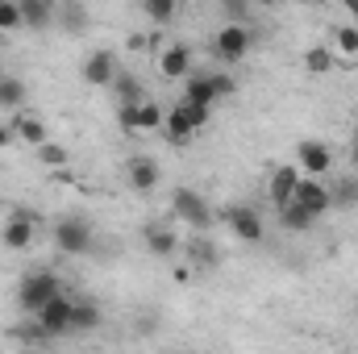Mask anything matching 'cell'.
<instances>
[{"label":"cell","mask_w":358,"mask_h":354,"mask_svg":"<svg viewBox=\"0 0 358 354\" xmlns=\"http://www.w3.org/2000/svg\"><path fill=\"white\" fill-rule=\"evenodd\" d=\"M92 242H96V229H92V221L84 213H67V217L55 221V246L63 255H71V259L92 255Z\"/></svg>","instance_id":"6da1fadb"},{"label":"cell","mask_w":358,"mask_h":354,"mask_svg":"<svg viewBox=\"0 0 358 354\" xmlns=\"http://www.w3.org/2000/svg\"><path fill=\"white\" fill-rule=\"evenodd\" d=\"M250 46H255V38H250V29H246L242 21H225V25L213 34V42H208L213 59H217V63H225V67L242 63V59L250 55Z\"/></svg>","instance_id":"7a4b0ae2"},{"label":"cell","mask_w":358,"mask_h":354,"mask_svg":"<svg viewBox=\"0 0 358 354\" xmlns=\"http://www.w3.org/2000/svg\"><path fill=\"white\" fill-rule=\"evenodd\" d=\"M59 292H63V283H59L55 271H29V275L17 283V309L34 317V313H38L50 296H59Z\"/></svg>","instance_id":"3957f363"},{"label":"cell","mask_w":358,"mask_h":354,"mask_svg":"<svg viewBox=\"0 0 358 354\" xmlns=\"http://www.w3.org/2000/svg\"><path fill=\"white\" fill-rule=\"evenodd\" d=\"M221 221L229 225V234H234L238 242L259 246V242L267 238V225H263L259 208H250V204H229V208H221Z\"/></svg>","instance_id":"277c9868"},{"label":"cell","mask_w":358,"mask_h":354,"mask_svg":"<svg viewBox=\"0 0 358 354\" xmlns=\"http://www.w3.org/2000/svg\"><path fill=\"white\" fill-rule=\"evenodd\" d=\"M38 213L34 208H13L8 217H4V225H0V242L8 246V250H29L34 246V238H38Z\"/></svg>","instance_id":"5b68a950"},{"label":"cell","mask_w":358,"mask_h":354,"mask_svg":"<svg viewBox=\"0 0 358 354\" xmlns=\"http://www.w3.org/2000/svg\"><path fill=\"white\" fill-rule=\"evenodd\" d=\"M171 208H176L179 221H187L192 229H213V208H208V200L196 187H176L171 192Z\"/></svg>","instance_id":"8992f818"},{"label":"cell","mask_w":358,"mask_h":354,"mask_svg":"<svg viewBox=\"0 0 358 354\" xmlns=\"http://www.w3.org/2000/svg\"><path fill=\"white\" fill-rule=\"evenodd\" d=\"M71 296H50L38 313H34V321H38V330L46 334V338H63V334H71Z\"/></svg>","instance_id":"52a82bcc"},{"label":"cell","mask_w":358,"mask_h":354,"mask_svg":"<svg viewBox=\"0 0 358 354\" xmlns=\"http://www.w3.org/2000/svg\"><path fill=\"white\" fill-rule=\"evenodd\" d=\"M296 167L304 176H325L334 167V146L321 142V138H300L296 142Z\"/></svg>","instance_id":"ba28073f"},{"label":"cell","mask_w":358,"mask_h":354,"mask_svg":"<svg viewBox=\"0 0 358 354\" xmlns=\"http://www.w3.org/2000/svg\"><path fill=\"white\" fill-rule=\"evenodd\" d=\"M125 183H129V192L150 196V192L163 183V167H159L150 155H134V159L125 163Z\"/></svg>","instance_id":"9c48e42d"},{"label":"cell","mask_w":358,"mask_h":354,"mask_svg":"<svg viewBox=\"0 0 358 354\" xmlns=\"http://www.w3.org/2000/svg\"><path fill=\"white\" fill-rule=\"evenodd\" d=\"M292 200H300V204H304V208H308V213H313L317 221H321V217H325V213L334 208L329 183H325L321 176H300V183H296V196H292Z\"/></svg>","instance_id":"30bf717a"},{"label":"cell","mask_w":358,"mask_h":354,"mask_svg":"<svg viewBox=\"0 0 358 354\" xmlns=\"http://www.w3.org/2000/svg\"><path fill=\"white\" fill-rule=\"evenodd\" d=\"M142 242H146V255H155V259H176L179 250V234L171 225H163V221H150L146 229H142Z\"/></svg>","instance_id":"8fae6325"},{"label":"cell","mask_w":358,"mask_h":354,"mask_svg":"<svg viewBox=\"0 0 358 354\" xmlns=\"http://www.w3.org/2000/svg\"><path fill=\"white\" fill-rule=\"evenodd\" d=\"M183 259L196 267V271H213V267L221 263V246L208 238V229H196V238L183 242Z\"/></svg>","instance_id":"7c38bea8"},{"label":"cell","mask_w":358,"mask_h":354,"mask_svg":"<svg viewBox=\"0 0 358 354\" xmlns=\"http://www.w3.org/2000/svg\"><path fill=\"white\" fill-rule=\"evenodd\" d=\"M84 80H88L92 88H113V80H117V55L113 50H92L88 59H84Z\"/></svg>","instance_id":"4fadbf2b"},{"label":"cell","mask_w":358,"mask_h":354,"mask_svg":"<svg viewBox=\"0 0 358 354\" xmlns=\"http://www.w3.org/2000/svg\"><path fill=\"white\" fill-rule=\"evenodd\" d=\"M159 76L163 80H187L192 76V46L187 42H171L159 55Z\"/></svg>","instance_id":"5bb4252c"},{"label":"cell","mask_w":358,"mask_h":354,"mask_svg":"<svg viewBox=\"0 0 358 354\" xmlns=\"http://www.w3.org/2000/svg\"><path fill=\"white\" fill-rule=\"evenodd\" d=\"M300 176H304V171H300L296 163H283V167L267 179V196H271V204H275V208H279V204H287V200L296 196V183H300Z\"/></svg>","instance_id":"9a60e30c"},{"label":"cell","mask_w":358,"mask_h":354,"mask_svg":"<svg viewBox=\"0 0 358 354\" xmlns=\"http://www.w3.org/2000/svg\"><path fill=\"white\" fill-rule=\"evenodd\" d=\"M13 134H17V138H21L25 146H34V150H38V146H42V142L50 138L46 121H42V117H34V113H21V108L13 113Z\"/></svg>","instance_id":"2e32d148"},{"label":"cell","mask_w":358,"mask_h":354,"mask_svg":"<svg viewBox=\"0 0 358 354\" xmlns=\"http://www.w3.org/2000/svg\"><path fill=\"white\" fill-rule=\"evenodd\" d=\"M275 213H279V229H287V234H308V229L317 225V217H313L300 200H287V204H279Z\"/></svg>","instance_id":"e0dca14e"},{"label":"cell","mask_w":358,"mask_h":354,"mask_svg":"<svg viewBox=\"0 0 358 354\" xmlns=\"http://www.w3.org/2000/svg\"><path fill=\"white\" fill-rule=\"evenodd\" d=\"M21 4V21H25V29H50L55 25V0H17Z\"/></svg>","instance_id":"ac0fdd59"},{"label":"cell","mask_w":358,"mask_h":354,"mask_svg":"<svg viewBox=\"0 0 358 354\" xmlns=\"http://www.w3.org/2000/svg\"><path fill=\"white\" fill-rule=\"evenodd\" d=\"M100 321H104L100 304H92V300H76L71 304V334H92V330H100Z\"/></svg>","instance_id":"d6986e66"},{"label":"cell","mask_w":358,"mask_h":354,"mask_svg":"<svg viewBox=\"0 0 358 354\" xmlns=\"http://www.w3.org/2000/svg\"><path fill=\"white\" fill-rule=\"evenodd\" d=\"M213 108H217V104H200V100H187V96L176 104V113L187 121V125H192V129H196V134H200V129L213 121Z\"/></svg>","instance_id":"ffe728a7"},{"label":"cell","mask_w":358,"mask_h":354,"mask_svg":"<svg viewBox=\"0 0 358 354\" xmlns=\"http://www.w3.org/2000/svg\"><path fill=\"white\" fill-rule=\"evenodd\" d=\"M329 196H334V208H358V176H342L329 183Z\"/></svg>","instance_id":"44dd1931"},{"label":"cell","mask_w":358,"mask_h":354,"mask_svg":"<svg viewBox=\"0 0 358 354\" xmlns=\"http://www.w3.org/2000/svg\"><path fill=\"white\" fill-rule=\"evenodd\" d=\"M334 63H338V55H334L329 46H308V50H304V71H308V76H329Z\"/></svg>","instance_id":"7402d4cb"},{"label":"cell","mask_w":358,"mask_h":354,"mask_svg":"<svg viewBox=\"0 0 358 354\" xmlns=\"http://www.w3.org/2000/svg\"><path fill=\"white\" fill-rule=\"evenodd\" d=\"M183 96L187 100H200V104H217L221 100L217 88H213V76H187L183 80Z\"/></svg>","instance_id":"603a6c76"},{"label":"cell","mask_w":358,"mask_h":354,"mask_svg":"<svg viewBox=\"0 0 358 354\" xmlns=\"http://www.w3.org/2000/svg\"><path fill=\"white\" fill-rule=\"evenodd\" d=\"M25 104V84L17 76H0V108L4 113H17Z\"/></svg>","instance_id":"cb8c5ba5"},{"label":"cell","mask_w":358,"mask_h":354,"mask_svg":"<svg viewBox=\"0 0 358 354\" xmlns=\"http://www.w3.org/2000/svg\"><path fill=\"white\" fill-rule=\"evenodd\" d=\"M163 134H167V142H171V146H187V142L196 138V129H192V125H187V121L179 117L176 108H171V113L163 117Z\"/></svg>","instance_id":"d4e9b609"},{"label":"cell","mask_w":358,"mask_h":354,"mask_svg":"<svg viewBox=\"0 0 358 354\" xmlns=\"http://www.w3.org/2000/svg\"><path fill=\"white\" fill-rule=\"evenodd\" d=\"M176 13H179V0H142V17L150 25H171Z\"/></svg>","instance_id":"484cf974"},{"label":"cell","mask_w":358,"mask_h":354,"mask_svg":"<svg viewBox=\"0 0 358 354\" xmlns=\"http://www.w3.org/2000/svg\"><path fill=\"white\" fill-rule=\"evenodd\" d=\"M163 117H167V108H163V104H155V100H142V104H138V134L163 129Z\"/></svg>","instance_id":"4316f807"},{"label":"cell","mask_w":358,"mask_h":354,"mask_svg":"<svg viewBox=\"0 0 358 354\" xmlns=\"http://www.w3.org/2000/svg\"><path fill=\"white\" fill-rule=\"evenodd\" d=\"M113 92L121 96V104H142V100H146V92H142V84H138V76H121V71H117Z\"/></svg>","instance_id":"83f0119b"},{"label":"cell","mask_w":358,"mask_h":354,"mask_svg":"<svg viewBox=\"0 0 358 354\" xmlns=\"http://www.w3.org/2000/svg\"><path fill=\"white\" fill-rule=\"evenodd\" d=\"M67 159H71L67 146H59V142H50V138L38 146V163H42V167H67Z\"/></svg>","instance_id":"f1b7e54d"},{"label":"cell","mask_w":358,"mask_h":354,"mask_svg":"<svg viewBox=\"0 0 358 354\" xmlns=\"http://www.w3.org/2000/svg\"><path fill=\"white\" fill-rule=\"evenodd\" d=\"M13 29H25L21 4H17V0H0V34H13Z\"/></svg>","instance_id":"f546056e"},{"label":"cell","mask_w":358,"mask_h":354,"mask_svg":"<svg viewBox=\"0 0 358 354\" xmlns=\"http://www.w3.org/2000/svg\"><path fill=\"white\" fill-rule=\"evenodd\" d=\"M63 25H67L71 34H80V29L88 25V8H84V4H76V0H71V4H63Z\"/></svg>","instance_id":"4dcf8cb0"},{"label":"cell","mask_w":358,"mask_h":354,"mask_svg":"<svg viewBox=\"0 0 358 354\" xmlns=\"http://www.w3.org/2000/svg\"><path fill=\"white\" fill-rule=\"evenodd\" d=\"M334 42H338V55H358V25H355V21H350V25H342Z\"/></svg>","instance_id":"1f68e13d"},{"label":"cell","mask_w":358,"mask_h":354,"mask_svg":"<svg viewBox=\"0 0 358 354\" xmlns=\"http://www.w3.org/2000/svg\"><path fill=\"white\" fill-rule=\"evenodd\" d=\"M208 76H213V88H217V96H221V100L238 92V80H234V76H225V71H208Z\"/></svg>","instance_id":"d6a6232c"},{"label":"cell","mask_w":358,"mask_h":354,"mask_svg":"<svg viewBox=\"0 0 358 354\" xmlns=\"http://www.w3.org/2000/svg\"><path fill=\"white\" fill-rule=\"evenodd\" d=\"M221 4H225L229 21H246V13H250V0H221Z\"/></svg>","instance_id":"836d02e7"},{"label":"cell","mask_w":358,"mask_h":354,"mask_svg":"<svg viewBox=\"0 0 358 354\" xmlns=\"http://www.w3.org/2000/svg\"><path fill=\"white\" fill-rule=\"evenodd\" d=\"M346 155H350V163L358 167V125H355V134H350V146H346Z\"/></svg>","instance_id":"e575fe53"},{"label":"cell","mask_w":358,"mask_h":354,"mask_svg":"<svg viewBox=\"0 0 358 354\" xmlns=\"http://www.w3.org/2000/svg\"><path fill=\"white\" fill-rule=\"evenodd\" d=\"M192 279V267H176V283H187Z\"/></svg>","instance_id":"d590c367"},{"label":"cell","mask_w":358,"mask_h":354,"mask_svg":"<svg viewBox=\"0 0 358 354\" xmlns=\"http://www.w3.org/2000/svg\"><path fill=\"white\" fill-rule=\"evenodd\" d=\"M8 142H13V129H4V125H0V150H4Z\"/></svg>","instance_id":"8d00e7d4"},{"label":"cell","mask_w":358,"mask_h":354,"mask_svg":"<svg viewBox=\"0 0 358 354\" xmlns=\"http://www.w3.org/2000/svg\"><path fill=\"white\" fill-rule=\"evenodd\" d=\"M342 4H346V13L355 17V25H358V0H342Z\"/></svg>","instance_id":"74e56055"}]
</instances>
